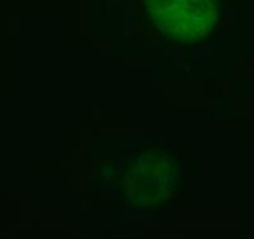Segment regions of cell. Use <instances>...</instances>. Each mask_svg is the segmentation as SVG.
I'll return each mask as SVG.
<instances>
[{
	"label": "cell",
	"instance_id": "cell-1",
	"mask_svg": "<svg viewBox=\"0 0 254 239\" xmlns=\"http://www.w3.org/2000/svg\"><path fill=\"white\" fill-rule=\"evenodd\" d=\"M151 24L171 40H199L215 29L219 0H145Z\"/></svg>",
	"mask_w": 254,
	"mask_h": 239
}]
</instances>
